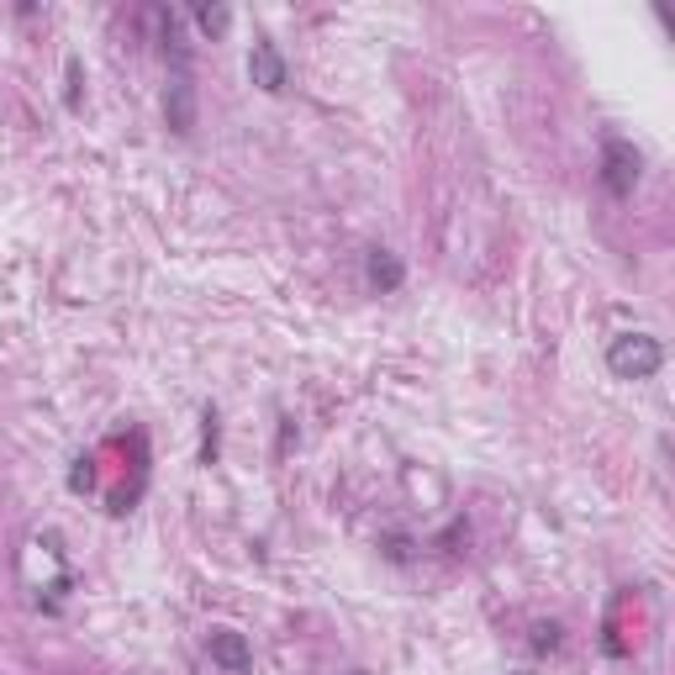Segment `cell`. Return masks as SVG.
<instances>
[{
    "label": "cell",
    "instance_id": "obj_1",
    "mask_svg": "<svg viewBox=\"0 0 675 675\" xmlns=\"http://www.w3.org/2000/svg\"><path fill=\"white\" fill-rule=\"evenodd\" d=\"M607 365L617 380H650L665 365V349H659V338H650V333H623V338L607 344Z\"/></svg>",
    "mask_w": 675,
    "mask_h": 675
},
{
    "label": "cell",
    "instance_id": "obj_2",
    "mask_svg": "<svg viewBox=\"0 0 675 675\" xmlns=\"http://www.w3.org/2000/svg\"><path fill=\"white\" fill-rule=\"evenodd\" d=\"M638 175H644V153L633 149L628 137H607V143H602V185H607L617 201H628Z\"/></svg>",
    "mask_w": 675,
    "mask_h": 675
},
{
    "label": "cell",
    "instance_id": "obj_3",
    "mask_svg": "<svg viewBox=\"0 0 675 675\" xmlns=\"http://www.w3.org/2000/svg\"><path fill=\"white\" fill-rule=\"evenodd\" d=\"M248 80H254L264 95H280V90L290 85V69H285L280 48L269 43V38H259V43L248 48Z\"/></svg>",
    "mask_w": 675,
    "mask_h": 675
},
{
    "label": "cell",
    "instance_id": "obj_4",
    "mask_svg": "<svg viewBox=\"0 0 675 675\" xmlns=\"http://www.w3.org/2000/svg\"><path fill=\"white\" fill-rule=\"evenodd\" d=\"M206 654H212L227 675H248V671H254V654H248V644H243V633H233V628H212V633H206Z\"/></svg>",
    "mask_w": 675,
    "mask_h": 675
},
{
    "label": "cell",
    "instance_id": "obj_5",
    "mask_svg": "<svg viewBox=\"0 0 675 675\" xmlns=\"http://www.w3.org/2000/svg\"><path fill=\"white\" fill-rule=\"evenodd\" d=\"M164 116H170V127H175L180 137L196 127V85H191L185 69L175 74V85H170V95H164Z\"/></svg>",
    "mask_w": 675,
    "mask_h": 675
},
{
    "label": "cell",
    "instance_id": "obj_6",
    "mask_svg": "<svg viewBox=\"0 0 675 675\" xmlns=\"http://www.w3.org/2000/svg\"><path fill=\"white\" fill-rule=\"evenodd\" d=\"M365 275H370L375 290H401V280H407V269H401V259H396L391 248H370V259H365Z\"/></svg>",
    "mask_w": 675,
    "mask_h": 675
},
{
    "label": "cell",
    "instance_id": "obj_7",
    "mask_svg": "<svg viewBox=\"0 0 675 675\" xmlns=\"http://www.w3.org/2000/svg\"><path fill=\"white\" fill-rule=\"evenodd\" d=\"M227 22H233V11H227V6H201V11H196V27H201V32H212V38H222Z\"/></svg>",
    "mask_w": 675,
    "mask_h": 675
}]
</instances>
